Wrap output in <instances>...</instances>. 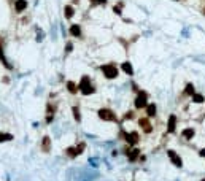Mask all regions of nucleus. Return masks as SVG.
<instances>
[{
	"mask_svg": "<svg viewBox=\"0 0 205 181\" xmlns=\"http://www.w3.org/2000/svg\"><path fill=\"white\" fill-rule=\"evenodd\" d=\"M78 89H80V92L83 95H91L96 92V87L92 86V83H91V78L84 75V76H81V80L78 83Z\"/></svg>",
	"mask_w": 205,
	"mask_h": 181,
	"instance_id": "nucleus-1",
	"label": "nucleus"
},
{
	"mask_svg": "<svg viewBox=\"0 0 205 181\" xmlns=\"http://www.w3.org/2000/svg\"><path fill=\"white\" fill-rule=\"evenodd\" d=\"M100 70H102L103 76L107 78V80H115V78L118 76V73H119L116 64H105V65L100 67Z\"/></svg>",
	"mask_w": 205,
	"mask_h": 181,
	"instance_id": "nucleus-2",
	"label": "nucleus"
},
{
	"mask_svg": "<svg viewBox=\"0 0 205 181\" xmlns=\"http://www.w3.org/2000/svg\"><path fill=\"white\" fill-rule=\"evenodd\" d=\"M99 118H100L102 121H110V122H118V116H116V113L110 108H100L97 111Z\"/></svg>",
	"mask_w": 205,
	"mask_h": 181,
	"instance_id": "nucleus-3",
	"label": "nucleus"
},
{
	"mask_svg": "<svg viewBox=\"0 0 205 181\" xmlns=\"http://www.w3.org/2000/svg\"><path fill=\"white\" fill-rule=\"evenodd\" d=\"M134 105H135V110L146 108V105H148V92H145V91H138L137 97L134 100Z\"/></svg>",
	"mask_w": 205,
	"mask_h": 181,
	"instance_id": "nucleus-4",
	"label": "nucleus"
},
{
	"mask_svg": "<svg viewBox=\"0 0 205 181\" xmlns=\"http://www.w3.org/2000/svg\"><path fill=\"white\" fill-rule=\"evenodd\" d=\"M121 135L124 137L126 143L129 145V146H135L138 141H140V135H138V132H135V130H132V132H123Z\"/></svg>",
	"mask_w": 205,
	"mask_h": 181,
	"instance_id": "nucleus-5",
	"label": "nucleus"
},
{
	"mask_svg": "<svg viewBox=\"0 0 205 181\" xmlns=\"http://www.w3.org/2000/svg\"><path fill=\"white\" fill-rule=\"evenodd\" d=\"M126 154H127V157H129V161H130V162H135V161L138 159V156H140V149L127 145V148H126Z\"/></svg>",
	"mask_w": 205,
	"mask_h": 181,
	"instance_id": "nucleus-6",
	"label": "nucleus"
},
{
	"mask_svg": "<svg viewBox=\"0 0 205 181\" xmlns=\"http://www.w3.org/2000/svg\"><path fill=\"white\" fill-rule=\"evenodd\" d=\"M167 154H169V157H170V161H172V164H173L175 167H183V161H181V157L176 154V152L173 151V149H169L167 151Z\"/></svg>",
	"mask_w": 205,
	"mask_h": 181,
	"instance_id": "nucleus-7",
	"label": "nucleus"
},
{
	"mask_svg": "<svg viewBox=\"0 0 205 181\" xmlns=\"http://www.w3.org/2000/svg\"><path fill=\"white\" fill-rule=\"evenodd\" d=\"M138 124H140L142 130L145 132V133H149V132L153 130L151 124H149V118H140V119H138Z\"/></svg>",
	"mask_w": 205,
	"mask_h": 181,
	"instance_id": "nucleus-8",
	"label": "nucleus"
},
{
	"mask_svg": "<svg viewBox=\"0 0 205 181\" xmlns=\"http://www.w3.org/2000/svg\"><path fill=\"white\" fill-rule=\"evenodd\" d=\"M176 122H178L176 116L172 115V116L169 118V121H167V132H169V133H173V132L176 130Z\"/></svg>",
	"mask_w": 205,
	"mask_h": 181,
	"instance_id": "nucleus-9",
	"label": "nucleus"
},
{
	"mask_svg": "<svg viewBox=\"0 0 205 181\" xmlns=\"http://www.w3.org/2000/svg\"><path fill=\"white\" fill-rule=\"evenodd\" d=\"M81 154V152H80V149H78V146H69V148L67 149H65V156H69L70 157V159H73V157H78Z\"/></svg>",
	"mask_w": 205,
	"mask_h": 181,
	"instance_id": "nucleus-10",
	"label": "nucleus"
},
{
	"mask_svg": "<svg viewBox=\"0 0 205 181\" xmlns=\"http://www.w3.org/2000/svg\"><path fill=\"white\" fill-rule=\"evenodd\" d=\"M65 87H67V91L70 94H76L78 92V83H75V81H72V80H69L67 83H65Z\"/></svg>",
	"mask_w": 205,
	"mask_h": 181,
	"instance_id": "nucleus-11",
	"label": "nucleus"
},
{
	"mask_svg": "<svg viewBox=\"0 0 205 181\" xmlns=\"http://www.w3.org/2000/svg\"><path fill=\"white\" fill-rule=\"evenodd\" d=\"M145 110H146V116L148 118H154V116H156V113H158V106H156V103H148Z\"/></svg>",
	"mask_w": 205,
	"mask_h": 181,
	"instance_id": "nucleus-12",
	"label": "nucleus"
},
{
	"mask_svg": "<svg viewBox=\"0 0 205 181\" xmlns=\"http://www.w3.org/2000/svg\"><path fill=\"white\" fill-rule=\"evenodd\" d=\"M194 135H196V130L191 129V127H188V129H185V130L181 132V137L185 138V140H192Z\"/></svg>",
	"mask_w": 205,
	"mask_h": 181,
	"instance_id": "nucleus-13",
	"label": "nucleus"
},
{
	"mask_svg": "<svg viewBox=\"0 0 205 181\" xmlns=\"http://www.w3.org/2000/svg\"><path fill=\"white\" fill-rule=\"evenodd\" d=\"M121 70H123L126 75H134V69H132V64L130 62H123V64H121Z\"/></svg>",
	"mask_w": 205,
	"mask_h": 181,
	"instance_id": "nucleus-14",
	"label": "nucleus"
},
{
	"mask_svg": "<svg viewBox=\"0 0 205 181\" xmlns=\"http://www.w3.org/2000/svg\"><path fill=\"white\" fill-rule=\"evenodd\" d=\"M49 146H51V138L48 137V135H45L41 140V151L43 152H49Z\"/></svg>",
	"mask_w": 205,
	"mask_h": 181,
	"instance_id": "nucleus-15",
	"label": "nucleus"
},
{
	"mask_svg": "<svg viewBox=\"0 0 205 181\" xmlns=\"http://www.w3.org/2000/svg\"><path fill=\"white\" fill-rule=\"evenodd\" d=\"M26 8H27V2H26V0H16V2H14V10L18 11V13L24 11Z\"/></svg>",
	"mask_w": 205,
	"mask_h": 181,
	"instance_id": "nucleus-16",
	"label": "nucleus"
},
{
	"mask_svg": "<svg viewBox=\"0 0 205 181\" xmlns=\"http://www.w3.org/2000/svg\"><path fill=\"white\" fill-rule=\"evenodd\" d=\"M183 94H185V95H191V97H192V95L196 94L194 84H192V83H188V84H186V87H185V91H183Z\"/></svg>",
	"mask_w": 205,
	"mask_h": 181,
	"instance_id": "nucleus-17",
	"label": "nucleus"
},
{
	"mask_svg": "<svg viewBox=\"0 0 205 181\" xmlns=\"http://www.w3.org/2000/svg\"><path fill=\"white\" fill-rule=\"evenodd\" d=\"M64 14H65V18H67V19L73 18V14H75V8L72 7V5H67V7L64 8Z\"/></svg>",
	"mask_w": 205,
	"mask_h": 181,
	"instance_id": "nucleus-18",
	"label": "nucleus"
},
{
	"mask_svg": "<svg viewBox=\"0 0 205 181\" xmlns=\"http://www.w3.org/2000/svg\"><path fill=\"white\" fill-rule=\"evenodd\" d=\"M70 35H73V37H81V27L78 24H73L70 27Z\"/></svg>",
	"mask_w": 205,
	"mask_h": 181,
	"instance_id": "nucleus-19",
	"label": "nucleus"
},
{
	"mask_svg": "<svg viewBox=\"0 0 205 181\" xmlns=\"http://www.w3.org/2000/svg\"><path fill=\"white\" fill-rule=\"evenodd\" d=\"M72 113H73V119H75L76 122H81V111H80V108H78L76 105L72 108Z\"/></svg>",
	"mask_w": 205,
	"mask_h": 181,
	"instance_id": "nucleus-20",
	"label": "nucleus"
},
{
	"mask_svg": "<svg viewBox=\"0 0 205 181\" xmlns=\"http://www.w3.org/2000/svg\"><path fill=\"white\" fill-rule=\"evenodd\" d=\"M14 137L11 133H5V132H0V143H5V141H11Z\"/></svg>",
	"mask_w": 205,
	"mask_h": 181,
	"instance_id": "nucleus-21",
	"label": "nucleus"
},
{
	"mask_svg": "<svg viewBox=\"0 0 205 181\" xmlns=\"http://www.w3.org/2000/svg\"><path fill=\"white\" fill-rule=\"evenodd\" d=\"M192 102H194V103H203V102H205V97H203V95L202 94H194L192 95Z\"/></svg>",
	"mask_w": 205,
	"mask_h": 181,
	"instance_id": "nucleus-22",
	"label": "nucleus"
},
{
	"mask_svg": "<svg viewBox=\"0 0 205 181\" xmlns=\"http://www.w3.org/2000/svg\"><path fill=\"white\" fill-rule=\"evenodd\" d=\"M132 118H134V111H127L123 119H124V121H129V119H132Z\"/></svg>",
	"mask_w": 205,
	"mask_h": 181,
	"instance_id": "nucleus-23",
	"label": "nucleus"
},
{
	"mask_svg": "<svg viewBox=\"0 0 205 181\" xmlns=\"http://www.w3.org/2000/svg\"><path fill=\"white\" fill-rule=\"evenodd\" d=\"M89 2L92 5H105V3H107V0H89Z\"/></svg>",
	"mask_w": 205,
	"mask_h": 181,
	"instance_id": "nucleus-24",
	"label": "nucleus"
},
{
	"mask_svg": "<svg viewBox=\"0 0 205 181\" xmlns=\"http://www.w3.org/2000/svg\"><path fill=\"white\" fill-rule=\"evenodd\" d=\"M72 49H73V44H72V43H67V48H65V53H70Z\"/></svg>",
	"mask_w": 205,
	"mask_h": 181,
	"instance_id": "nucleus-25",
	"label": "nucleus"
},
{
	"mask_svg": "<svg viewBox=\"0 0 205 181\" xmlns=\"http://www.w3.org/2000/svg\"><path fill=\"white\" fill-rule=\"evenodd\" d=\"M199 156H200V157H205V148H203V149H200V152H199Z\"/></svg>",
	"mask_w": 205,
	"mask_h": 181,
	"instance_id": "nucleus-26",
	"label": "nucleus"
},
{
	"mask_svg": "<svg viewBox=\"0 0 205 181\" xmlns=\"http://www.w3.org/2000/svg\"><path fill=\"white\" fill-rule=\"evenodd\" d=\"M202 181H205V178H203V179H202Z\"/></svg>",
	"mask_w": 205,
	"mask_h": 181,
	"instance_id": "nucleus-27",
	"label": "nucleus"
}]
</instances>
